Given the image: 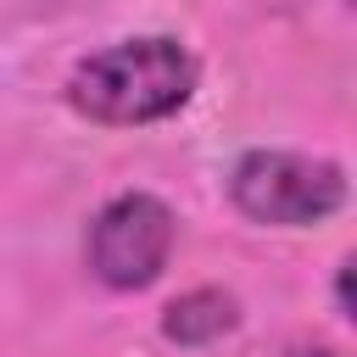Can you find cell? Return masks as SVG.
I'll use <instances>...</instances> for the list:
<instances>
[{"label":"cell","mask_w":357,"mask_h":357,"mask_svg":"<svg viewBox=\"0 0 357 357\" xmlns=\"http://www.w3.org/2000/svg\"><path fill=\"white\" fill-rule=\"evenodd\" d=\"M195 89V61L173 39H128L89 56L73 73V106L95 123H156L173 117Z\"/></svg>","instance_id":"cell-1"},{"label":"cell","mask_w":357,"mask_h":357,"mask_svg":"<svg viewBox=\"0 0 357 357\" xmlns=\"http://www.w3.org/2000/svg\"><path fill=\"white\" fill-rule=\"evenodd\" d=\"M346 201V178L335 162H312L296 151H251L234 167V206L257 223H318Z\"/></svg>","instance_id":"cell-2"},{"label":"cell","mask_w":357,"mask_h":357,"mask_svg":"<svg viewBox=\"0 0 357 357\" xmlns=\"http://www.w3.org/2000/svg\"><path fill=\"white\" fill-rule=\"evenodd\" d=\"M173 212L156 195H117L89 229V268L112 290H139L167 268Z\"/></svg>","instance_id":"cell-3"},{"label":"cell","mask_w":357,"mask_h":357,"mask_svg":"<svg viewBox=\"0 0 357 357\" xmlns=\"http://www.w3.org/2000/svg\"><path fill=\"white\" fill-rule=\"evenodd\" d=\"M162 329H167V340H178V346H206V340H218V335L234 329V301H229L223 290H190V296H178V301L167 307Z\"/></svg>","instance_id":"cell-4"}]
</instances>
